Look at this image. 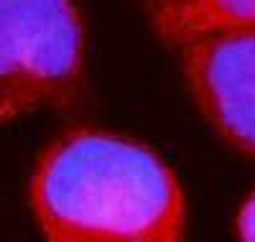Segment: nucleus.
Here are the masks:
<instances>
[{"mask_svg": "<svg viewBox=\"0 0 255 242\" xmlns=\"http://www.w3.org/2000/svg\"><path fill=\"white\" fill-rule=\"evenodd\" d=\"M237 235H240V242H255V191L248 196V202L240 209Z\"/></svg>", "mask_w": 255, "mask_h": 242, "instance_id": "obj_5", "label": "nucleus"}, {"mask_svg": "<svg viewBox=\"0 0 255 242\" xmlns=\"http://www.w3.org/2000/svg\"><path fill=\"white\" fill-rule=\"evenodd\" d=\"M31 207L46 242H184L179 178L151 148L77 128L36 161Z\"/></svg>", "mask_w": 255, "mask_h": 242, "instance_id": "obj_1", "label": "nucleus"}, {"mask_svg": "<svg viewBox=\"0 0 255 242\" xmlns=\"http://www.w3.org/2000/svg\"><path fill=\"white\" fill-rule=\"evenodd\" d=\"M84 59V23L72 0H0V125L72 104Z\"/></svg>", "mask_w": 255, "mask_h": 242, "instance_id": "obj_2", "label": "nucleus"}, {"mask_svg": "<svg viewBox=\"0 0 255 242\" xmlns=\"http://www.w3.org/2000/svg\"><path fill=\"white\" fill-rule=\"evenodd\" d=\"M189 92L222 140L255 158V16L184 41Z\"/></svg>", "mask_w": 255, "mask_h": 242, "instance_id": "obj_3", "label": "nucleus"}, {"mask_svg": "<svg viewBox=\"0 0 255 242\" xmlns=\"http://www.w3.org/2000/svg\"><path fill=\"white\" fill-rule=\"evenodd\" d=\"M156 31L182 46L222 23L255 16V0H146Z\"/></svg>", "mask_w": 255, "mask_h": 242, "instance_id": "obj_4", "label": "nucleus"}]
</instances>
